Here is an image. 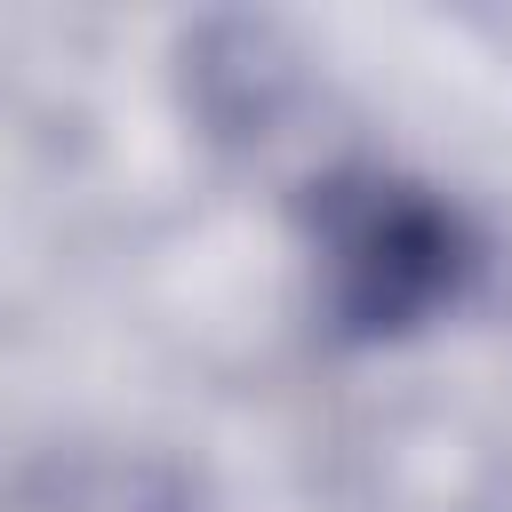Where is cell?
Wrapping results in <instances>:
<instances>
[{
    "label": "cell",
    "mask_w": 512,
    "mask_h": 512,
    "mask_svg": "<svg viewBox=\"0 0 512 512\" xmlns=\"http://www.w3.org/2000/svg\"><path fill=\"white\" fill-rule=\"evenodd\" d=\"M320 264H328V296L352 328H400V320L432 312L440 296H456L472 256H464V232L448 208L368 176V184L328 192Z\"/></svg>",
    "instance_id": "obj_1"
}]
</instances>
